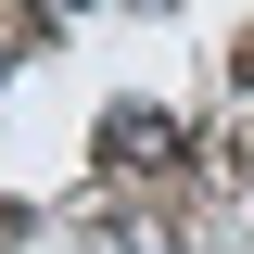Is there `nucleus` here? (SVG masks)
<instances>
[{
    "mask_svg": "<svg viewBox=\"0 0 254 254\" xmlns=\"http://www.w3.org/2000/svg\"><path fill=\"white\" fill-rule=\"evenodd\" d=\"M178 115H153V102H115L102 115V165H127V178H153V165H178Z\"/></svg>",
    "mask_w": 254,
    "mask_h": 254,
    "instance_id": "obj_1",
    "label": "nucleus"
}]
</instances>
